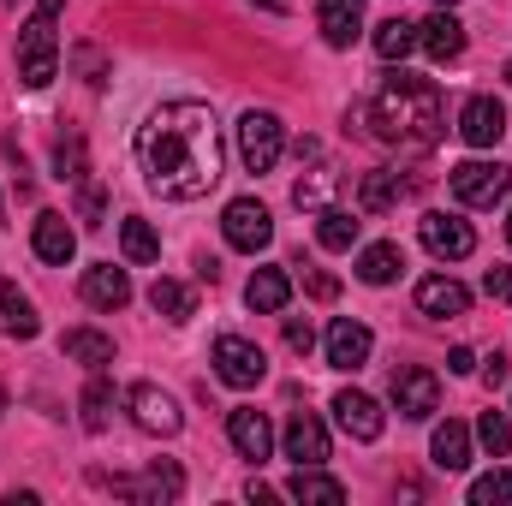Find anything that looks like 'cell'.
Returning a JSON list of instances; mask_svg holds the SVG:
<instances>
[{
    "label": "cell",
    "mask_w": 512,
    "mask_h": 506,
    "mask_svg": "<svg viewBox=\"0 0 512 506\" xmlns=\"http://www.w3.org/2000/svg\"><path fill=\"white\" fill-rule=\"evenodd\" d=\"M280 441H286V459H292V465H322V459H328V429H322L310 411H298Z\"/></svg>",
    "instance_id": "obj_20"
},
{
    "label": "cell",
    "mask_w": 512,
    "mask_h": 506,
    "mask_svg": "<svg viewBox=\"0 0 512 506\" xmlns=\"http://www.w3.org/2000/svg\"><path fill=\"white\" fill-rule=\"evenodd\" d=\"M304 280H310V292H316V298H334V292H340V286H334V274H322V268H310Z\"/></svg>",
    "instance_id": "obj_42"
},
{
    "label": "cell",
    "mask_w": 512,
    "mask_h": 506,
    "mask_svg": "<svg viewBox=\"0 0 512 506\" xmlns=\"http://www.w3.org/2000/svg\"><path fill=\"white\" fill-rule=\"evenodd\" d=\"M126 405H131V423L143 429V435H179V405H173V393H161L155 381H137L126 393Z\"/></svg>",
    "instance_id": "obj_9"
},
{
    "label": "cell",
    "mask_w": 512,
    "mask_h": 506,
    "mask_svg": "<svg viewBox=\"0 0 512 506\" xmlns=\"http://www.w3.org/2000/svg\"><path fill=\"white\" fill-rule=\"evenodd\" d=\"M322 346H328V364H334V370H364L376 340H370V328H364V322H352V316H334Z\"/></svg>",
    "instance_id": "obj_12"
},
{
    "label": "cell",
    "mask_w": 512,
    "mask_h": 506,
    "mask_svg": "<svg viewBox=\"0 0 512 506\" xmlns=\"http://www.w3.org/2000/svg\"><path fill=\"white\" fill-rule=\"evenodd\" d=\"M334 417H340V429H346L352 441H382V429H387V411L370 393H358V387L334 393Z\"/></svg>",
    "instance_id": "obj_11"
},
{
    "label": "cell",
    "mask_w": 512,
    "mask_h": 506,
    "mask_svg": "<svg viewBox=\"0 0 512 506\" xmlns=\"http://www.w3.org/2000/svg\"><path fill=\"white\" fill-rule=\"evenodd\" d=\"M447 185H453V197L465 209H495L512 191V167H501V161H459L447 173Z\"/></svg>",
    "instance_id": "obj_4"
},
{
    "label": "cell",
    "mask_w": 512,
    "mask_h": 506,
    "mask_svg": "<svg viewBox=\"0 0 512 506\" xmlns=\"http://www.w3.org/2000/svg\"><path fill=\"white\" fill-rule=\"evenodd\" d=\"M286 298H292V280H286V268H256L251 286H245V304H251V310H262V316L286 310Z\"/></svg>",
    "instance_id": "obj_26"
},
{
    "label": "cell",
    "mask_w": 512,
    "mask_h": 506,
    "mask_svg": "<svg viewBox=\"0 0 512 506\" xmlns=\"http://www.w3.org/2000/svg\"><path fill=\"white\" fill-rule=\"evenodd\" d=\"M417 48H423L429 60H441V66L465 54V24L453 18V6H441V12H429V18L417 24Z\"/></svg>",
    "instance_id": "obj_15"
},
{
    "label": "cell",
    "mask_w": 512,
    "mask_h": 506,
    "mask_svg": "<svg viewBox=\"0 0 512 506\" xmlns=\"http://www.w3.org/2000/svg\"><path fill=\"white\" fill-rule=\"evenodd\" d=\"M417 239H423V251L441 256V262H465V256L477 251V233L459 215H423L417 221Z\"/></svg>",
    "instance_id": "obj_7"
},
{
    "label": "cell",
    "mask_w": 512,
    "mask_h": 506,
    "mask_svg": "<svg viewBox=\"0 0 512 506\" xmlns=\"http://www.w3.org/2000/svg\"><path fill=\"white\" fill-rule=\"evenodd\" d=\"M417 310L423 316H465L471 310V292L453 274H429V280H417Z\"/></svg>",
    "instance_id": "obj_19"
},
{
    "label": "cell",
    "mask_w": 512,
    "mask_h": 506,
    "mask_svg": "<svg viewBox=\"0 0 512 506\" xmlns=\"http://www.w3.org/2000/svg\"><path fill=\"white\" fill-rule=\"evenodd\" d=\"M507 376H512V370H507V352H495V358L483 364V381H489V387H501Z\"/></svg>",
    "instance_id": "obj_41"
},
{
    "label": "cell",
    "mask_w": 512,
    "mask_h": 506,
    "mask_svg": "<svg viewBox=\"0 0 512 506\" xmlns=\"http://www.w3.org/2000/svg\"><path fill=\"white\" fill-rule=\"evenodd\" d=\"M447 370H453V376H471V370H477V352H471V346H453V352H447Z\"/></svg>",
    "instance_id": "obj_40"
},
{
    "label": "cell",
    "mask_w": 512,
    "mask_h": 506,
    "mask_svg": "<svg viewBox=\"0 0 512 506\" xmlns=\"http://www.w3.org/2000/svg\"><path fill=\"white\" fill-rule=\"evenodd\" d=\"M399 268H405L399 245H364V251H358V280H364V286H387Z\"/></svg>",
    "instance_id": "obj_30"
},
{
    "label": "cell",
    "mask_w": 512,
    "mask_h": 506,
    "mask_svg": "<svg viewBox=\"0 0 512 506\" xmlns=\"http://www.w3.org/2000/svg\"><path fill=\"white\" fill-rule=\"evenodd\" d=\"M483 286H489V298L512 304V268H489V274H483Z\"/></svg>",
    "instance_id": "obj_38"
},
{
    "label": "cell",
    "mask_w": 512,
    "mask_h": 506,
    "mask_svg": "<svg viewBox=\"0 0 512 506\" xmlns=\"http://www.w3.org/2000/svg\"><path fill=\"white\" fill-rule=\"evenodd\" d=\"M84 304H96V310H126V304H131L126 268H114V262L84 268Z\"/></svg>",
    "instance_id": "obj_18"
},
{
    "label": "cell",
    "mask_w": 512,
    "mask_h": 506,
    "mask_svg": "<svg viewBox=\"0 0 512 506\" xmlns=\"http://www.w3.org/2000/svg\"><path fill=\"white\" fill-rule=\"evenodd\" d=\"M328 191H334V173H310V179H298V209H322L328 203Z\"/></svg>",
    "instance_id": "obj_36"
},
{
    "label": "cell",
    "mask_w": 512,
    "mask_h": 506,
    "mask_svg": "<svg viewBox=\"0 0 512 506\" xmlns=\"http://www.w3.org/2000/svg\"><path fill=\"white\" fill-rule=\"evenodd\" d=\"M316 24H322V42L328 48H352L358 30H364V0H322L316 6Z\"/></svg>",
    "instance_id": "obj_17"
},
{
    "label": "cell",
    "mask_w": 512,
    "mask_h": 506,
    "mask_svg": "<svg viewBox=\"0 0 512 506\" xmlns=\"http://www.w3.org/2000/svg\"><path fill=\"white\" fill-rule=\"evenodd\" d=\"M393 405H399V417L423 423L441 405V381L429 376V370H417V364H405V370H393Z\"/></svg>",
    "instance_id": "obj_10"
},
{
    "label": "cell",
    "mask_w": 512,
    "mask_h": 506,
    "mask_svg": "<svg viewBox=\"0 0 512 506\" xmlns=\"http://www.w3.org/2000/svg\"><path fill=\"white\" fill-rule=\"evenodd\" d=\"M358 233H364V221L346 215V209H322V221H316V245H322V251H352Z\"/></svg>",
    "instance_id": "obj_28"
},
{
    "label": "cell",
    "mask_w": 512,
    "mask_h": 506,
    "mask_svg": "<svg viewBox=\"0 0 512 506\" xmlns=\"http://www.w3.org/2000/svg\"><path fill=\"white\" fill-rule=\"evenodd\" d=\"M36 328H42V322H36V304H30L12 280H0V334H6V340H36Z\"/></svg>",
    "instance_id": "obj_21"
},
{
    "label": "cell",
    "mask_w": 512,
    "mask_h": 506,
    "mask_svg": "<svg viewBox=\"0 0 512 506\" xmlns=\"http://www.w3.org/2000/svg\"><path fill=\"white\" fill-rule=\"evenodd\" d=\"M215 376L227 381V387H256V381L268 376V358H262V346H251V340L221 334L215 340Z\"/></svg>",
    "instance_id": "obj_8"
},
{
    "label": "cell",
    "mask_w": 512,
    "mask_h": 506,
    "mask_svg": "<svg viewBox=\"0 0 512 506\" xmlns=\"http://www.w3.org/2000/svg\"><path fill=\"white\" fill-rule=\"evenodd\" d=\"M114 495H131V501H179L185 495V471L155 459L143 477H114Z\"/></svg>",
    "instance_id": "obj_14"
},
{
    "label": "cell",
    "mask_w": 512,
    "mask_h": 506,
    "mask_svg": "<svg viewBox=\"0 0 512 506\" xmlns=\"http://www.w3.org/2000/svg\"><path fill=\"white\" fill-rule=\"evenodd\" d=\"M507 78H512V60H507Z\"/></svg>",
    "instance_id": "obj_48"
},
{
    "label": "cell",
    "mask_w": 512,
    "mask_h": 506,
    "mask_svg": "<svg viewBox=\"0 0 512 506\" xmlns=\"http://www.w3.org/2000/svg\"><path fill=\"white\" fill-rule=\"evenodd\" d=\"M429 459H435V471H465L471 465V429L465 423H441L435 441H429Z\"/></svg>",
    "instance_id": "obj_25"
},
{
    "label": "cell",
    "mask_w": 512,
    "mask_h": 506,
    "mask_svg": "<svg viewBox=\"0 0 512 506\" xmlns=\"http://www.w3.org/2000/svg\"><path fill=\"white\" fill-rule=\"evenodd\" d=\"M411 48H417V24H411V18H387V24H376V54H382L387 66L405 60Z\"/></svg>",
    "instance_id": "obj_31"
},
{
    "label": "cell",
    "mask_w": 512,
    "mask_h": 506,
    "mask_svg": "<svg viewBox=\"0 0 512 506\" xmlns=\"http://www.w3.org/2000/svg\"><path fill=\"white\" fill-rule=\"evenodd\" d=\"M36 256L42 262H72L78 256V233L66 227V215H36Z\"/></svg>",
    "instance_id": "obj_27"
},
{
    "label": "cell",
    "mask_w": 512,
    "mask_h": 506,
    "mask_svg": "<svg viewBox=\"0 0 512 506\" xmlns=\"http://www.w3.org/2000/svg\"><path fill=\"white\" fill-rule=\"evenodd\" d=\"M477 441H483V447H489V453L501 459V453L512 447V423H507V411H483V423H477Z\"/></svg>",
    "instance_id": "obj_35"
},
{
    "label": "cell",
    "mask_w": 512,
    "mask_h": 506,
    "mask_svg": "<svg viewBox=\"0 0 512 506\" xmlns=\"http://www.w3.org/2000/svg\"><path fill=\"white\" fill-rule=\"evenodd\" d=\"M120 251H126V262H155L161 256V239H155V227L149 221H120Z\"/></svg>",
    "instance_id": "obj_32"
},
{
    "label": "cell",
    "mask_w": 512,
    "mask_h": 506,
    "mask_svg": "<svg viewBox=\"0 0 512 506\" xmlns=\"http://www.w3.org/2000/svg\"><path fill=\"white\" fill-rule=\"evenodd\" d=\"M512 501V471H489L471 483V506H507Z\"/></svg>",
    "instance_id": "obj_34"
},
{
    "label": "cell",
    "mask_w": 512,
    "mask_h": 506,
    "mask_svg": "<svg viewBox=\"0 0 512 506\" xmlns=\"http://www.w3.org/2000/svg\"><path fill=\"white\" fill-rule=\"evenodd\" d=\"M221 233H227V245H233V251L256 256V251H268V245H274V215H268L256 197H233V203L221 209Z\"/></svg>",
    "instance_id": "obj_6"
},
{
    "label": "cell",
    "mask_w": 512,
    "mask_h": 506,
    "mask_svg": "<svg viewBox=\"0 0 512 506\" xmlns=\"http://www.w3.org/2000/svg\"><path fill=\"white\" fill-rule=\"evenodd\" d=\"M137 167L143 185L167 203H197L221 179V126L209 102H161L137 126Z\"/></svg>",
    "instance_id": "obj_1"
},
{
    "label": "cell",
    "mask_w": 512,
    "mask_h": 506,
    "mask_svg": "<svg viewBox=\"0 0 512 506\" xmlns=\"http://www.w3.org/2000/svg\"><path fill=\"white\" fill-rule=\"evenodd\" d=\"M78 66L90 72V84H102V54L96 48H78Z\"/></svg>",
    "instance_id": "obj_43"
},
{
    "label": "cell",
    "mask_w": 512,
    "mask_h": 506,
    "mask_svg": "<svg viewBox=\"0 0 512 506\" xmlns=\"http://www.w3.org/2000/svg\"><path fill=\"white\" fill-rule=\"evenodd\" d=\"M417 191V179H399V173H364V185H358V209L364 215H382V209H393L399 197H411Z\"/></svg>",
    "instance_id": "obj_22"
},
{
    "label": "cell",
    "mask_w": 512,
    "mask_h": 506,
    "mask_svg": "<svg viewBox=\"0 0 512 506\" xmlns=\"http://www.w3.org/2000/svg\"><path fill=\"white\" fill-rule=\"evenodd\" d=\"M60 352H66L72 364H84V370H108V364H114V340L96 334V328H72V334L60 340Z\"/></svg>",
    "instance_id": "obj_24"
},
{
    "label": "cell",
    "mask_w": 512,
    "mask_h": 506,
    "mask_svg": "<svg viewBox=\"0 0 512 506\" xmlns=\"http://www.w3.org/2000/svg\"><path fill=\"white\" fill-rule=\"evenodd\" d=\"M507 245H512V215H507Z\"/></svg>",
    "instance_id": "obj_46"
},
{
    "label": "cell",
    "mask_w": 512,
    "mask_h": 506,
    "mask_svg": "<svg viewBox=\"0 0 512 506\" xmlns=\"http://www.w3.org/2000/svg\"><path fill=\"white\" fill-rule=\"evenodd\" d=\"M84 215H90V227L102 221V191H84Z\"/></svg>",
    "instance_id": "obj_44"
},
{
    "label": "cell",
    "mask_w": 512,
    "mask_h": 506,
    "mask_svg": "<svg viewBox=\"0 0 512 506\" xmlns=\"http://www.w3.org/2000/svg\"><path fill=\"white\" fill-rule=\"evenodd\" d=\"M54 167H60V179H84V143H60Z\"/></svg>",
    "instance_id": "obj_37"
},
{
    "label": "cell",
    "mask_w": 512,
    "mask_h": 506,
    "mask_svg": "<svg viewBox=\"0 0 512 506\" xmlns=\"http://www.w3.org/2000/svg\"><path fill=\"white\" fill-rule=\"evenodd\" d=\"M149 304H155L167 322H191V316H197V292H191L185 280H155V286H149Z\"/></svg>",
    "instance_id": "obj_29"
},
{
    "label": "cell",
    "mask_w": 512,
    "mask_h": 506,
    "mask_svg": "<svg viewBox=\"0 0 512 506\" xmlns=\"http://www.w3.org/2000/svg\"><path fill=\"white\" fill-rule=\"evenodd\" d=\"M364 120H376L370 137L382 143H405V149H435L447 137V108H441V90L429 78H405L393 72L382 78V90L370 96V108H358Z\"/></svg>",
    "instance_id": "obj_2"
},
{
    "label": "cell",
    "mask_w": 512,
    "mask_h": 506,
    "mask_svg": "<svg viewBox=\"0 0 512 506\" xmlns=\"http://www.w3.org/2000/svg\"><path fill=\"white\" fill-rule=\"evenodd\" d=\"M429 6H453V0H429Z\"/></svg>",
    "instance_id": "obj_47"
},
{
    "label": "cell",
    "mask_w": 512,
    "mask_h": 506,
    "mask_svg": "<svg viewBox=\"0 0 512 506\" xmlns=\"http://www.w3.org/2000/svg\"><path fill=\"white\" fill-rule=\"evenodd\" d=\"M251 6H262V12H286L292 0H251Z\"/></svg>",
    "instance_id": "obj_45"
},
{
    "label": "cell",
    "mask_w": 512,
    "mask_h": 506,
    "mask_svg": "<svg viewBox=\"0 0 512 506\" xmlns=\"http://www.w3.org/2000/svg\"><path fill=\"white\" fill-rule=\"evenodd\" d=\"M501 131H507V108H501L495 96H471V102L459 108V137H465L471 149H495Z\"/></svg>",
    "instance_id": "obj_13"
},
{
    "label": "cell",
    "mask_w": 512,
    "mask_h": 506,
    "mask_svg": "<svg viewBox=\"0 0 512 506\" xmlns=\"http://www.w3.org/2000/svg\"><path fill=\"white\" fill-rule=\"evenodd\" d=\"M108 417H114V381L96 370L84 387V429H108Z\"/></svg>",
    "instance_id": "obj_33"
},
{
    "label": "cell",
    "mask_w": 512,
    "mask_h": 506,
    "mask_svg": "<svg viewBox=\"0 0 512 506\" xmlns=\"http://www.w3.org/2000/svg\"><path fill=\"white\" fill-rule=\"evenodd\" d=\"M286 346H292V352H310V346H316V328H310V322H286Z\"/></svg>",
    "instance_id": "obj_39"
},
{
    "label": "cell",
    "mask_w": 512,
    "mask_h": 506,
    "mask_svg": "<svg viewBox=\"0 0 512 506\" xmlns=\"http://www.w3.org/2000/svg\"><path fill=\"white\" fill-rule=\"evenodd\" d=\"M54 24H60V0H36L30 24L18 30V78L30 90H48L60 72V30Z\"/></svg>",
    "instance_id": "obj_3"
},
{
    "label": "cell",
    "mask_w": 512,
    "mask_h": 506,
    "mask_svg": "<svg viewBox=\"0 0 512 506\" xmlns=\"http://www.w3.org/2000/svg\"><path fill=\"white\" fill-rule=\"evenodd\" d=\"M227 441L239 447V459H251V465H262L268 453H274V429H268V417L262 411H227Z\"/></svg>",
    "instance_id": "obj_16"
},
{
    "label": "cell",
    "mask_w": 512,
    "mask_h": 506,
    "mask_svg": "<svg viewBox=\"0 0 512 506\" xmlns=\"http://www.w3.org/2000/svg\"><path fill=\"white\" fill-rule=\"evenodd\" d=\"M286 495L304 506H340L346 501V489L334 483V477H322V465H298L292 471V483H286Z\"/></svg>",
    "instance_id": "obj_23"
},
{
    "label": "cell",
    "mask_w": 512,
    "mask_h": 506,
    "mask_svg": "<svg viewBox=\"0 0 512 506\" xmlns=\"http://www.w3.org/2000/svg\"><path fill=\"white\" fill-rule=\"evenodd\" d=\"M280 149H286V126H280V114L251 108V114L239 120V161H245V173H274Z\"/></svg>",
    "instance_id": "obj_5"
}]
</instances>
